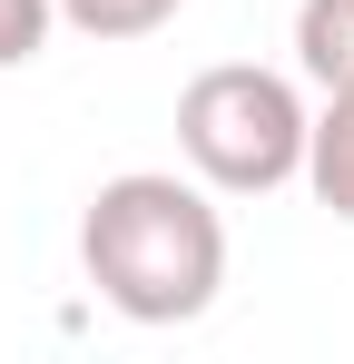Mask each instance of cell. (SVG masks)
<instances>
[{
  "label": "cell",
  "mask_w": 354,
  "mask_h": 364,
  "mask_svg": "<svg viewBox=\"0 0 354 364\" xmlns=\"http://www.w3.org/2000/svg\"><path fill=\"white\" fill-rule=\"evenodd\" d=\"M305 128L315 109L295 99V79L256 60H217L177 89V148L217 197H266V187L305 178Z\"/></svg>",
  "instance_id": "2"
},
{
  "label": "cell",
  "mask_w": 354,
  "mask_h": 364,
  "mask_svg": "<svg viewBox=\"0 0 354 364\" xmlns=\"http://www.w3.org/2000/svg\"><path fill=\"white\" fill-rule=\"evenodd\" d=\"M79 266L128 325H197L227 286V217L207 207V178L187 187L168 168H128L89 197Z\"/></svg>",
  "instance_id": "1"
},
{
  "label": "cell",
  "mask_w": 354,
  "mask_h": 364,
  "mask_svg": "<svg viewBox=\"0 0 354 364\" xmlns=\"http://www.w3.org/2000/svg\"><path fill=\"white\" fill-rule=\"evenodd\" d=\"M50 20H59V0H0V69L40 60L50 50Z\"/></svg>",
  "instance_id": "6"
},
{
  "label": "cell",
  "mask_w": 354,
  "mask_h": 364,
  "mask_svg": "<svg viewBox=\"0 0 354 364\" xmlns=\"http://www.w3.org/2000/svg\"><path fill=\"white\" fill-rule=\"evenodd\" d=\"M187 0H59V20L79 30V40H148V30H168Z\"/></svg>",
  "instance_id": "5"
},
{
  "label": "cell",
  "mask_w": 354,
  "mask_h": 364,
  "mask_svg": "<svg viewBox=\"0 0 354 364\" xmlns=\"http://www.w3.org/2000/svg\"><path fill=\"white\" fill-rule=\"evenodd\" d=\"M295 60L315 89H354V0H305L295 10Z\"/></svg>",
  "instance_id": "4"
},
{
  "label": "cell",
  "mask_w": 354,
  "mask_h": 364,
  "mask_svg": "<svg viewBox=\"0 0 354 364\" xmlns=\"http://www.w3.org/2000/svg\"><path fill=\"white\" fill-rule=\"evenodd\" d=\"M305 187H315V207H335L354 227V89H325V109L305 128Z\"/></svg>",
  "instance_id": "3"
}]
</instances>
